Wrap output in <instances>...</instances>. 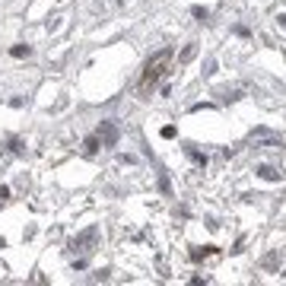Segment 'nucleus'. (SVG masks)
<instances>
[{
    "label": "nucleus",
    "instance_id": "obj_1",
    "mask_svg": "<svg viewBox=\"0 0 286 286\" xmlns=\"http://www.w3.org/2000/svg\"><path fill=\"white\" fill-rule=\"evenodd\" d=\"M99 236H102V232H99V226H89V229H83L80 236H73V239H70V251H73V255H76V251H92V245L99 242Z\"/></svg>",
    "mask_w": 286,
    "mask_h": 286
},
{
    "label": "nucleus",
    "instance_id": "obj_2",
    "mask_svg": "<svg viewBox=\"0 0 286 286\" xmlns=\"http://www.w3.org/2000/svg\"><path fill=\"white\" fill-rule=\"evenodd\" d=\"M95 137H99V140L105 143V146H115L118 137H121V131H118L115 121H102V124H99V134H95Z\"/></svg>",
    "mask_w": 286,
    "mask_h": 286
},
{
    "label": "nucleus",
    "instance_id": "obj_3",
    "mask_svg": "<svg viewBox=\"0 0 286 286\" xmlns=\"http://www.w3.org/2000/svg\"><path fill=\"white\" fill-rule=\"evenodd\" d=\"M169 57H172V51H159V54H156L150 64H146V80H156V76L162 73V67H166Z\"/></svg>",
    "mask_w": 286,
    "mask_h": 286
},
{
    "label": "nucleus",
    "instance_id": "obj_4",
    "mask_svg": "<svg viewBox=\"0 0 286 286\" xmlns=\"http://www.w3.org/2000/svg\"><path fill=\"white\" fill-rule=\"evenodd\" d=\"M255 140H261V146H274V150H280V146H283V137L267 134V131H255Z\"/></svg>",
    "mask_w": 286,
    "mask_h": 286
},
{
    "label": "nucleus",
    "instance_id": "obj_5",
    "mask_svg": "<svg viewBox=\"0 0 286 286\" xmlns=\"http://www.w3.org/2000/svg\"><path fill=\"white\" fill-rule=\"evenodd\" d=\"M258 178H264V181H280L283 178V172L280 169H274V166H258Z\"/></svg>",
    "mask_w": 286,
    "mask_h": 286
},
{
    "label": "nucleus",
    "instance_id": "obj_6",
    "mask_svg": "<svg viewBox=\"0 0 286 286\" xmlns=\"http://www.w3.org/2000/svg\"><path fill=\"white\" fill-rule=\"evenodd\" d=\"M99 137H86V140H83V153L86 156H95V153H99Z\"/></svg>",
    "mask_w": 286,
    "mask_h": 286
},
{
    "label": "nucleus",
    "instance_id": "obj_7",
    "mask_svg": "<svg viewBox=\"0 0 286 286\" xmlns=\"http://www.w3.org/2000/svg\"><path fill=\"white\" fill-rule=\"evenodd\" d=\"M194 54H197V45L191 41V45H188L185 51H181V57H178V60H181V64H188V60H194Z\"/></svg>",
    "mask_w": 286,
    "mask_h": 286
},
{
    "label": "nucleus",
    "instance_id": "obj_8",
    "mask_svg": "<svg viewBox=\"0 0 286 286\" xmlns=\"http://www.w3.org/2000/svg\"><path fill=\"white\" fill-rule=\"evenodd\" d=\"M10 54H13V57H29V54H32V48H29V45H13V48H10Z\"/></svg>",
    "mask_w": 286,
    "mask_h": 286
},
{
    "label": "nucleus",
    "instance_id": "obj_9",
    "mask_svg": "<svg viewBox=\"0 0 286 286\" xmlns=\"http://www.w3.org/2000/svg\"><path fill=\"white\" fill-rule=\"evenodd\" d=\"M213 73H216V60L207 57V60H204V76H213Z\"/></svg>",
    "mask_w": 286,
    "mask_h": 286
},
{
    "label": "nucleus",
    "instance_id": "obj_10",
    "mask_svg": "<svg viewBox=\"0 0 286 286\" xmlns=\"http://www.w3.org/2000/svg\"><path fill=\"white\" fill-rule=\"evenodd\" d=\"M188 153H191V159H194L197 166H207V156L204 153H197V150H188Z\"/></svg>",
    "mask_w": 286,
    "mask_h": 286
},
{
    "label": "nucleus",
    "instance_id": "obj_11",
    "mask_svg": "<svg viewBox=\"0 0 286 286\" xmlns=\"http://www.w3.org/2000/svg\"><path fill=\"white\" fill-rule=\"evenodd\" d=\"M277 261H280V255H267V258H264V267H274Z\"/></svg>",
    "mask_w": 286,
    "mask_h": 286
},
{
    "label": "nucleus",
    "instance_id": "obj_12",
    "mask_svg": "<svg viewBox=\"0 0 286 286\" xmlns=\"http://www.w3.org/2000/svg\"><path fill=\"white\" fill-rule=\"evenodd\" d=\"M6 197H10V188H6V185H0V201H6Z\"/></svg>",
    "mask_w": 286,
    "mask_h": 286
},
{
    "label": "nucleus",
    "instance_id": "obj_13",
    "mask_svg": "<svg viewBox=\"0 0 286 286\" xmlns=\"http://www.w3.org/2000/svg\"><path fill=\"white\" fill-rule=\"evenodd\" d=\"M277 25H280V29H286V13H280V16H277Z\"/></svg>",
    "mask_w": 286,
    "mask_h": 286
}]
</instances>
